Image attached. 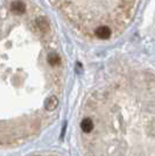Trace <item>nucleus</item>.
Here are the masks:
<instances>
[{
  "label": "nucleus",
  "instance_id": "1",
  "mask_svg": "<svg viewBox=\"0 0 155 156\" xmlns=\"http://www.w3.org/2000/svg\"><path fill=\"white\" fill-rule=\"evenodd\" d=\"M11 12L15 15H22L26 12V4L21 0H15L11 4Z\"/></svg>",
  "mask_w": 155,
  "mask_h": 156
},
{
  "label": "nucleus",
  "instance_id": "2",
  "mask_svg": "<svg viewBox=\"0 0 155 156\" xmlns=\"http://www.w3.org/2000/svg\"><path fill=\"white\" fill-rule=\"evenodd\" d=\"M111 34H112V30H111L110 27H107V26H100L95 30V35L100 40L110 39Z\"/></svg>",
  "mask_w": 155,
  "mask_h": 156
},
{
  "label": "nucleus",
  "instance_id": "3",
  "mask_svg": "<svg viewBox=\"0 0 155 156\" xmlns=\"http://www.w3.org/2000/svg\"><path fill=\"white\" fill-rule=\"evenodd\" d=\"M58 106V99L55 96H50L45 100V108L49 112L54 111Z\"/></svg>",
  "mask_w": 155,
  "mask_h": 156
},
{
  "label": "nucleus",
  "instance_id": "4",
  "mask_svg": "<svg viewBox=\"0 0 155 156\" xmlns=\"http://www.w3.org/2000/svg\"><path fill=\"white\" fill-rule=\"evenodd\" d=\"M93 127H95L93 126V121L90 118H84L82 120V122H81V128H82V130L84 133H91L93 130Z\"/></svg>",
  "mask_w": 155,
  "mask_h": 156
},
{
  "label": "nucleus",
  "instance_id": "5",
  "mask_svg": "<svg viewBox=\"0 0 155 156\" xmlns=\"http://www.w3.org/2000/svg\"><path fill=\"white\" fill-rule=\"evenodd\" d=\"M33 156H38V155H33Z\"/></svg>",
  "mask_w": 155,
  "mask_h": 156
}]
</instances>
